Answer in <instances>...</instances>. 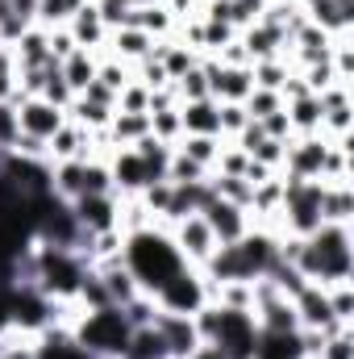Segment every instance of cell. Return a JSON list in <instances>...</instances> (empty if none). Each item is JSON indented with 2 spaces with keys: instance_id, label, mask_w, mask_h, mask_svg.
I'll return each mask as SVG.
<instances>
[{
  "instance_id": "30",
  "label": "cell",
  "mask_w": 354,
  "mask_h": 359,
  "mask_svg": "<svg viewBox=\"0 0 354 359\" xmlns=\"http://www.w3.org/2000/svg\"><path fill=\"white\" fill-rule=\"evenodd\" d=\"M221 147H225V138H213V134H183V138L176 142V151H183V155H187L192 163H200L204 172H213Z\"/></svg>"
},
{
  "instance_id": "44",
  "label": "cell",
  "mask_w": 354,
  "mask_h": 359,
  "mask_svg": "<svg viewBox=\"0 0 354 359\" xmlns=\"http://www.w3.org/2000/svg\"><path fill=\"white\" fill-rule=\"evenodd\" d=\"M134 80H138V84H146V88H150V92H159V88H167V84H171L155 50H150V55H146L142 63H134Z\"/></svg>"
},
{
  "instance_id": "54",
  "label": "cell",
  "mask_w": 354,
  "mask_h": 359,
  "mask_svg": "<svg viewBox=\"0 0 354 359\" xmlns=\"http://www.w3.org/2000/svg\"><path fill=\"white\" fill-rule=\"evenodd\" d=\"M17 92V59L13 46H0V100H8Z\"/></svg>"
},
{
  "instance_id": "24",
  "label": "cell",
  "mask_w": 354,
  "mask_h": 359,
  "mask_svg": "<svg viewBox=\"0 0 354 359\" xmlns=\"http://www.w3.org/2000/svg\"><path fill=\"white\" fill-rule=\"evenodd\" d=\"M255 359H304L300 330H259Z\"/></svg>"
},
{
  "instance_id": "2",
  "label": "cell",
  "mask_w": 354,
  "mask_h": 359,
  "mask_svg": "<svg viewBox=\"0 0 354 359\" xmlns=\"http://www.w3.org/2000/svg\"><path fill=\"white\" fill-rule=\"evenodd\" d=\"M296 268H300V276H304L309 284H321V288H330V284H338V280H351L354 276V234H351V226L321 222V226L304 238V247H300V255H296Z\"/></svg>"
},
{
  "instance_id": "29",
  "label": "cell",
  "mask_w": 354,
  "mask_h": 359,
  "mask_svg": "<svg viewBox=\"0 0 354 359\" xmlns=\"http://www.w3.org/2000/svg\"><path fill=\"white\" fill-rule=\"evenodd\" d=\"M59 67H63V80H67V88L80 96V92H84V88L92 84V80H96L100 55H92V50H71V55H67V59H63Z\"/></svg>"
},
{
  "instance_id": "12",
  "label": "cell",
  "mask_w": 354,
  "mask_h": 359,
  "mask_svg": "<svg viewBox=\"0 0 354 359\" xmlns=\"http://www.w3.org/2000/svg\"><path fill=\"white\" fill-rule=\"evenodd\" d=\"M104 163H108V176H113V192H117V196H138L142 188H150V180H146V163H142V155H138L134 147H117V151H108Z\"/></svg>"
},
{
  "instance_id": "26",
  "label": "cell",
  "mask_w": 354,
  "mask_h": 359,
  "mask_svg": "<svg viewBox=\"0 0 354 359\" xmlns=\"http://www.w3.org/2000/svg\"><path fill=\"white\" fill-rule=\"evenodd\" d=\"M354 217V184H325V196H321V222H334V226H351Z\"/></svg>"
},
{
  "instance_id": "28",
  "label": "cell",
  "mask_w": 354,
  "mask_h": 359,
  "mask_svg": "<svg viewBox=\"0 0 354 359\" xmlns=\"http://www.w3.org/2000/svg\"><path fill=\"white\" fill-rule=\"evenodd\" d=\"M255 322H259V330H300L296 309H292V301H288V297L259 301V305H255Z\"/></svg>"
},
{
  "instance_id": "15",
  "label": "cell",
  "mask_w": 354,
  "mask_h": 359,
  "mask_svg": "<svg viewBox=\"0 0 354 359\" xmlns=\"http://www.w3.org/2000/svg\"><path fill=\"white\" fill-rule=\"evenodd\" d=\"M96 155V134L84 130V126H76L71 117H67V126L46 142V159L50 163H63V159H92Z\"/></svg>"
},
{
  "instance_id": "17",
  "label": "cell",
  "mask_w": 354,
  "mask_h": 359,
  "mask_svg": "<svg viewBox=\"0 0 354 359\" xmlns=\"http://www.w3.org/2000/svg\"><path fill=\"white\" fill-rule=\"evenodd\" d=\"M155 50V38L146 34V29H138V25H117V29H108V46H104V55H113V59H121V63H142L146 55Z\"/></svg>"
},
{
  "instance_id": "41",
  "label": "cell",
  "mask_w": 354,
  "mask_h": 359,
  "mask_svg": "<svg viewBox=\"0 0 354 359\" xmlns=\"http://www.w3.org/2000/svg\"><path fill=\"white\" fill-rule=\"evenodd\" d=\"M80 4H88V0H38V25H46V29L50 25H67Z\"/></svg>"
},
{
  "instance_id": "55",
  "label": "cell",
  "mask_w": 354,
  "mask_h": 359,
  "mask_svg": "<svg viewBox=\"0 0 354 359\" xmlns=\"http://www.w3.org/2000/svg\"><path fill=\"white\" fill-rule=\"evenodd\" d=\"M96 8H100V17H104V25L108 29H117V25H125V17H129V0H92Z\"/></svg>"
},
{
  "instance_id": "32",
  "label": "cell",
  "mask_w": 354,
  "mask_h": 359,
  "mask_svg": "<svg viewBox=\"0 0 354 359\" xmlns=\"http://www.w3.org/2000/svg\"><path fill=\"white\" fill-rule=\"evenodd\" d=\"M125 359H171V355H167L163 334H159V326H138V330L129 334Z\"/></svg>"
},
{
  "instance_id": "1",
  "label": "cell",
  "mask_w": 354,
  "mask_h": 359,
  "mask_svg": "<svg viewBox=\"0 0 354 359\" xmlns=\"http://www.w3.org/2000/svg\"><path fill=\"white\" fill-rule=\"evenodd\" d=\"M121 264H125V271L138 280V288L150 292V297H155L179 268H187L183 255H179V247L171 243V234H167V226H159V222L125 234V243H121Z\"/></svg>"
},
{
  "instance_id": "48",
  "label": "cell",
  "mask_w": 354,
  "mask_h": 359,
  "mask_svg": "<svg viewBox=\"0 0 354 359\" xmlns=\"http://www.w3.org/2000/svg\"><path fill=\"white\" fill-rule=\"evenodd\" d=\"M313 359H354V326L338 330V334H330Z\"/></svg>"
},
{
  "instance_id": "8",
  "label": "cell",
  "mask_w": 354,
  "mask_h": 359,
  "mask_svg": "<svg viewBox=\"0 0 354 359\" xmlns=\"http://www.w3.org/2000/svg\"><path fill=\"white\" fill-rule=\"evenodd\" d=\"M67 205H71L84 234H104V230L121 226V196L117 192H92V196H76Z\"/></svg>"
},
{
  "instance_id": "5",
  "label": "cell",
  "mask_w": 354,
  "mask_h": 359,
  "mask_svg": "<svg viewBox=\"0 0 354 359\" xmlns=\"http://www.w3.org/2000/svg\"><path fill=\"white\" fill-rule=\"evenodd\" d=\"M221 309V305H217ZM213 343L225 351L229 359H255V347H259V322L250 309H221L217 313V334Z\"/></svg>"
},
{
  "instance_id": "40",
  "label": "cell",
  "mask_w": 354,
  "mask_h": 359,
  "mask_svg": "<svg viewBox=\"0 0 354 359\" xmlns=\"http://www.w3.org/2000/svg\"><path fill=\"white\" fill-rule=\"evenodd\" d=\"M121 313H125V322L138 330V326H155L159 305H155V297H150V292H138L134 301H125V305H121Z\"/></svg>"
},
{
  "instance_id": "42",
  "label": "cell",
  "mask_w": 354,
  "mask_h": 359,
  "mask_svg": "<svg viewBox=\"0 0 354 359\" xmlns=\"http://www.w3.org/2000/svg\"><path fill=\"white\" fill-rule=\"evenodd\" d=\"M267 13V0H229V25L242 34L250 25H259Z\"/></svg>"
},
{
  "instance_id": "13",
  "label": "cell",
  "mask_w": 354,
  "mask_h": 359,
  "mask_svg": "<svg viewBox=\"0 0 354 359\" xmlns=\"http://www.w3.org/2000/svg\"><path fill=\"white\" fill-rule=\"evenodd\" d=\"M217 192H213V184L208 180H192V184H171V201H167V209H163V217H159V226H176L183 222L187 213H200L208 201H213Z\"/></svg>"
},
{
  "instance_id": "52",
  "label": "cell",
  "mask_w": 354,
  "mask_h": 359,
  "mask_svg": "<svg viewBox=\"0 0 354 359\" xmlns=\"http://www.w3.org/2000/svg\"><path fill=\"white\" fill-rule=\"evenodd\" d=\"M46 46H50V59H55V63H63L71 50H80L76 38L67 34V25H50V29H46Z\"/></svg>"
},
{
  "instance_id": "27",
  "label": "cell",
  "mask_w": 354,
  "mask_h": 359,
  "mask_svg": "<svg viewBox=\"0 0 354 359\" xmlns=\"http://www.w3.org/2000/svg\"><path fill=\"white\" fill-rule=\"evenodd\" d=\"M283 113H288V121H292V134H321V117H325V109H321V100H317L313 92L288 100Z\"/></svg>"
},
{
  "instance_id": "31",
  "label": "cell",
  "mask_w": 354,
  "mask_h": 359,
  "mask_svg": "<svg viewBox=\"0 0 354 359\" xmlns=\"http://www.w3.org/2000/svg\"><path fill=\"white\" fill-rule=\"evenodd\" d=\"M113 113L117 109H108V104H100V100H88V96H76L71 104H67V117L76 121V126H84V130H104L108 121H113Z\"/></svg>"
},
{
  "instance_id": "21",
  "label": "cell",
  "mask_w": 354,
  "mask_h": 359,
  "mask_svg": "<svg viewBox=\"0 0 354 359\" xmlns=\"http://www.w3.org/2000/svg\"><path fill=\"white\" fill-rule=\"evenodd\" d=\"M92 271L100 276V284H104V292H108V301L113 305H125V301H134L142 288H138V280L125 271L121 259H104V264H92Z\"/></svg>"
},
{
  "instance_id": "22",
  "label": "cell",
  "mask_w": 354,
  "mask_h": 359,
  "mask_svg": "<svg viewBox=\"0 0 354 359\" xmlns=\"http://www.w3.org/2000/svg\"><path fill=\"white\" fill-rule=\"evenodd\" d=\"M150 134V113H113V121L104 126V142L108 151L117 147H134L138 138Z\"/></svg>"
},
{
  "instance_id": "37",
  "label": "cell",
  "mask_w": 354,
  "mask_h": 359,
  "mask_svg": "<svg viewBox=\"0 0 354 359\" xmlns=\"http://www.w3.org/2000/svg\"><path fill=\"white\" fill-rule=\"evenodd\" d=\"M96 80L104 84V88L121 92L129 80H134V67L129 63H121V59H113V55H100V67H96Z\"/></svg>"
},
{
  "instance_id": "53",
  "label": "cell",
  "mask_w": 354,
  "mask_h": 359,
  "mask_svg": "<svg viewBox=\"0 0 354 359\" xmlns=\"http://www.w3.org/2000/svg\"><path fill=\"white\" fill-rule=\"evenodd\" d=\"M17 134H21V121H17V104H13V100H0V147H4V151H13Z\"/></svg>"
},
{
  "instance_id": "36",
  "label": "cell",
  "mask_w": 354,
  "mask_h": 359,
  "mask_svg": "<svg viewBox=\"0 0 354 359\" xmlns=\"http://www.w3.org/2000/svg\"><path fill=\"white\" fill-rule=\"evenodd\" d=\"M325 297H330L334 318H338V322H346V326H354V280H338V284H330V288H325Z\"/></svg>"
},
{
  "instance_id": "47",
  "label": "cell",
  "mask_w": 354,
  "mask_h": 359,
  "mask_svg": "<svg viewBox=\"0 0 354 359\" xmlns=\"http://www.w3.org/2000/svg\"><path fill=\"white\" fill-rule=\"evenodd\" d=\"M213 172H204L200 163H192L183 151H171V163H167V180L171 184H192V180H208Z\"/></svg>"
},
{
  "instance_id": "25",
  "label": "cell",
  "mask_w": 354,
  "mask_h": 359,
  "mask_svg": "<svg viewBox=\"0 0 354 359\" xmlns=\"http://www.w3.org/2000/svg\"><path fill=\"white\" fill-rule=\"evenodd\" d=\"M125 25H138V29H146L150 38H171L179 21L163 8V0H155V4H134L129 17H125Z\"/></svg>"
},
{
  "instance_id": "10",
  "label": "cell",
  "mask_w": 354,
  "mask_h": 359,
  "mask_svg": "<svg viewBox=\"0 0 354 359\" xmlns=\"http://www.w3.org/2000/svg\"><path fill=\"white\" fill-rule=\"evenodd\" d=\"M325 151L330 142L321 134H296L288 142V155H283V176H296V180H321V163H325Z\"/></svg>"
},
{
  "instance_id": "57",
  "label": "cell",
  "mask_w": 354,
  "mask_h": 359,
  "mask_svg": "<svg viewBox=\"0 0 354 359\" xmlns=\"http://www.w3.org/2000/svg\"><path fill=\"white\" fill-rule=\"evenodd\" d=\"M8 155H21V159H46V142L34 138V134H17V142H13Z\"/></svg>"
},
{
  "instance_id": "35",
  "label": "cell",
  "mask_w": 354,
  "mask_h": 359,
  "mask_svg": "<svg viewBox=\"0 0 354 359\" xmlns=\"http://www.w3.org/2000/svg\"><path fill=\"white\" fill-rule=\"evenodd\" d=\"M42 100H50V104H59V109H67L71 100H76V92L67 88V80H63V67L50 59L46 63V84H42V92H38Z\"/></svg>"
},
{
  "instance_id": "19",
  "label": "cell",
  "mask_w": 354,
  "mask_h": 359,
  "mask_svg": "<svg viewBox=\"0 0 354 359\" xmlns=\"http://www.w3.org/2000/svg\"><path fill=\"white\" fill-rule=\"evenodd\" d=\"M238 42L246 46V55H250V63H263V59H275V55H283L288 59V34L283 29H275V25H250V29H242L238 34Z\"/></svg>"
},
{
  "instance_id": "59",
  "label": "cell",
  "mask_w": 354,
  "mask_h": 359,
  "mask_svg": "<svg viewBox=\"0 0 354 359\" xmlns=\"http://www.w3.org/2000/svg\"><path fill=\"white\" fill-rule=\"evenodd\" d=\"M80 96H88V100H100V104H108V109H117V92L113 88H104L100 80H92L88 88L80 92Z\"/></svg>"
},
{
  "instance_id": "33",
  "label": "cell",
  "mask_w": 354,
  "mask_h": 359,
  "mask_svg": "<svg viewBox=\"0 0 354 359\" xmlns=\"http://www.w3.org/2000/svg\"><path fill=\"white\" fill-rule=\"evenodd\" d=\"M296 67L283 59V55H275V59H263V63H250V76H255V88H271L279 92L283 88V80L292 76Z\"/></svg>"
},
{
  "instance_id": "20",
  "label": "cell",
  "mask_w": 354,
  "mask_h": 359,
  "mask_svg": "<svg viewBox=\"0 0 354 359\" xmlns=\"http://www.w3.org/2000/svg\"><path fill=\"white\" fill-rule=\"evenodd\" d=\"M217 100L204 96V100H179V126L183 134H213L221 138V121H217Z\"/></svg>"
},
{
  "instance_id": "49",
  "label": "cell",
  "mask_w": 354,
  "mask_h": 359,
  "mask_svg": "<svg viewBox=\"0 0 354 359\" xmlns=\"http://www.w3.org/2000/svg\"><path fill=\"white\" fill-rule=\"evenodd\" d=\"M246 163H250V155H246V151H238L234 142H225V147H221V155H217V163H213V172H217V176H242V172H246Z\"/></svg>"
},
{
  "instance_id": "45",
  "label": "cell",
  "mask_w": 354,
  "mask_h": 359,
  "mask_svg": "<svg viewBox=\"0 0 354 359\" xmlns=\"http://www.w3.org/2000/svg\"><path fill=\"white\" fill-rule=\"evenodd\" d=\"M300 72V80H304V88L313 92V96H321V92L330 88V84H342L338 76H334V67H330V59L325 63H309V67H296Z\"/></svg>"
},
{
  "instance_id": "11",
  "label": "cell",
  "mask_w": 354,
  "mask_h": 359,
  "mask_svg": "<svg viewBox=\"0 0 354 359\" xmlns=\"http://www.w3.org/2000/svg\"><path fill=\"white\" fill-rule=\"evenodd\" d=\"M17 121H21V134H34V138L50 142L67 126V109H59L42 96H25V100H17Z\"/></svg>"
},
{
  "instance_id": "60",
  "label": "cell",
  "mask_w": 354,
  "mask_h": 359,
  "mask_svg": "<svg viewBox=\"0 0 354 359\" xmlns=\"http://www.w3.org/2000/svg\"><path fill=\"white\" fill-rule=\"evenodd\" d=\"M187 359H229V355H225L217 343H200V347H196V351H192Z\"/></svg>"
},
{
  "instance_id": "23",
  "label": "cell",
  "mask_w": 354,
  "mask_h": 359,
  "mask_svg": "<svg viewBox=\"0 0 354 359\" xmlns=\"http://www.w3.org/2000/svg\"><path fill=\"white\" fill-rule=\"evenodd\" d=\"M13 59H17V72H29V67H46L50 63V46H46V25H29L17 42H13Z\"/></svg>"
},
{
  "instance_id": "16",
  "label": "cell",
  "mask_w": 354,
  "mask_h": 359,
  "mask_svg": "<svg viewBox=\"0 0 354 359\" xmlns=\"http://www.w3.org/2000/svg\"><path fill=\"white\" fill-rule=\"evenodd\" d=\"M300 8H304V21H313L330 38L334 34H351L354 25V0H304Z\"/></svg>"
},
{
  "instance_id": "6",
  "label": "cell",
  "mask_w": 354,
  "mask_h": 359,
  "mask_svg": "<svg viewBox=\"0 0 354 359\" xmlns=\"http://www.w3.org/2000/svg\"><path fill=\"white\" fill-rule=\"evenodd\" d=\"M167 234H171V243L179 247V255H183V264H187V268H204V264H208V255L221 247V243L213 238V230H208V222H204L200 213H187L183 222L167 226Z\"/></svg>"
},
{
  "instance_id": "58",
  "label": "cell",
  "mask_w": 354,
  "mask_h": 359,
  "mask_svg": "<svg viewBox=\"0 0 354 359\" xmlns=\"http://www.w3.org/2000/svg\"><path fill=\"white\" fill-rule=\"evenodd\" d=\"M163 8L176 17V21H187V17H200V4L196 0H163Z\"/></svg>"
},
{
  "instance_id": "43",
  "label": "cell",
  "mask_w": 354,
  "mask_h": 359,
  "mask_svg": "<svg viewBox=\"0 0 354 359\" xmlns=\"http://www.w3.org/2000/svg\"><path fill=\"white\" fill-rule=\"evenodd\" d=\"M117 113H150V88L129 80L125 88L117 92Z\"/></svg>"
},
{
  "instance_id": "38",
  "label": "cell",
  "mask_w": 354,
  "mask_h": 359,
  "mask_svg": "<svg viewBox=\"0 0 354 359\" xmlns=\"http://www.w3.org/2000/svg\"><path fill=\"white\" fill-rule=\"evenodd\" d=\"M150 134H155L159 142L176 147L179 138H183V126H179V104H176V109H159V113H150Z\"/></svg>"
},
{
  "instance_id": "56",
  "label": "cell",
  "mask_w": 354,
  "mask_h": 359,
  "mask_svg": "<svg viewBox=\"0 0 354 359\" xmlns=\"http://www.w3.org/2000/svg\"><path fill=\"white\" fill-rule=\"evenodd\" d=\"M259 126H263L267 138H275V142H292V138H296V134H292V121H288V113H283V109H279V113H271V117H263Z\"/></svg>"
},
{
  "instance_id": "50",
  "label": "cell",
  "mask_w": 354,
  "mask_h": 359,
  "mask_svg": "<svg viewBox=\"0 0 354 359\" xmlns=\"http://www.w3.org/2000/svg\"><path fill=\"white\" fill-rule=\"evenodd\" d=\"M217 121H221V138L229 142V138H238V134H242V126H246L250 117H246V109H242V104H221V109H217Z\"/></svg>"
},
{
  "instance_id": "9",
  "label": "cell",
  "mask_w": 354,
  "mask_h": 359,
  "mask_svg": "<svg viewBox=\"0 0 354 359\" xmlns=\"http://www.w3.org/2000/svg\"><path fill=\"white\" fill-rule=\"evenodd\" d=\"M200 217L208 222V230H213V238H217L221 247L238 243V238H242V234L255 226L250 209H242V205H234V201H221V196H213V201L200 209Z\"/></svg>"
},
{
  "instance_id": "46",
  "label": "cell",
  "mask_w": 354,
  "mask_h": 359,
  "mask_svg": "<svg viewBox=\"0 0 354 359\" xmlns=\"http://www.w3.org/2000/svg\"><path fill=\"white\" fill-rule=\"evenodd\" d=\"M171 88L179 92V100H204V96H208V76H204V67L196 63L192 72H183V76H179Z\"/></svg>"
},
{
  "instance_id": "34",
  "label": "cell",
  "mask_w": 354,
  "mask_h": 359,
  "mask_svg": "<svg viewBox=\"0 0 354 359\" xmlns=\"http://www.w3.org/2000/svg\"><path fill=\"white\" fill-rule=\"evenodd\" d=\"M238 38V29L229 25V21H208V17H200V55H217L221 46H229Z\"/></svg>"
},
{
  "instance_id": "7",
  "label": "cell",
  "mask_w": 354,
  "mask_h": 359,
  "mask_svg": "<svg viewBox=\"0 0 354 359\" xmlns=\"http://www.w3.org/2000/svg\"><path fill=\"white\" fill-rule=\"evenodd\" d=\"M292 309H296L300 330H321L325 339H330V334H338V330H346V322H338V318H334L330 297H325V288H321V284H304V288L292 297Z\"/></svg>"
},
{
  "instance_id": "39",
  "label": "cell",
  "mask_w": 354,
  "mask_h": 359,
  "mask_svg": "<svg viewBox=\"0 0 354 359\" xmlns=\"http://www.w3.org/2000/svg\"><path fill=\"white\" fill-rule=\"evenodd\" d=\"M242 109H246V117L250 121H263V117H271V113H279L283 109V96L271 88H255L246 100H242Z\"/></svg>"
},
{
  "instance_id": "51",
  "label": "cell",
  "mask_w": 354,
  "mask_h": 359,
  "mask_svg": "<svg viewBox=\"0 0 354 359\" xmlns=\"http://www.w3.org/2000/svg\"><path fill=\"white\" fill-rule=\"evenodd\" d=\"M283 155H288V142H275V138H263V142L250 151V159H255V163H263V168H271V172H279V168H283Z\"/></svg>"
},
{
  "instance_id": "4",
  "label": "cell",
  "mask_w": 354,
  "mask_h": 359,
  "mask_svg": "<svg viewBox=\"0 0 354 359\" xmlns=\"http://www.w3.org/2000/svg\"><path fill=\"white\" fill-rule=\"evenodd\" d=\"M213 301V280L200 268H179L159 292H155V305L159 313H179V318H192L196 309H204Z\"/></svg>"
},
{
  "instance_id": "3",
  "label": "cell",
  "mask_w": 354,
  "mask_h": 359,
  "mask_svg": "<svg viewBox=\"0 0 354 359\" xmlns=\"http://www.w3.org/2000/svg\"><path fill=\"white\" fill-rule=\"evenodd\" d=\"M67 330H71V343H76L88 359H125L129 334H134V326L125 322L121 305L76 309L71 322H67Z\"/></svg>"
},
{
  "instance_id": "14",
  "label": "cell",
  "mask_w": 354,
  "mask_h": 359,
  "mask_svg": "<svg viewBox=\"0 0 354 359\" xmlns=\"http://www.w3.org/2000/svg\"><path fill=\"white\" fill-rule=\"evenodd\" d=\"M67 34L76 38V46H80V50H92V55H104V46H108V25H104L100 8H96L92 0H88V4H80V8L71 13Z\"/></svg>"
},
{
  "instance_id": "18",
  "label": "cell",
  "mask_w": 354,
  "mask_h": 359,
  "mask_svg": "<svg viewBox=\"0 0 354 359\" xmlns=\"http://www.w3.org/2000/svg\"><path fill=\"white\" fill-rule=\"evenodd\" d=\"M155 326H159V334H163L167 355H171V359H187L196 347H200V334H196L192 318H179V313H159V318H155Z\"/></svg>"
}]
</instances>
